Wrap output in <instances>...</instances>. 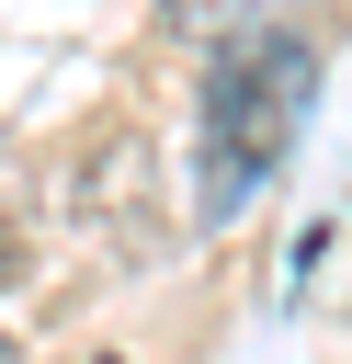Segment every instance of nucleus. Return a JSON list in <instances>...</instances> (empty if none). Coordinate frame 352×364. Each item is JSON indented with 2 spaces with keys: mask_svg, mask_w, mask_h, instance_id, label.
<instances>
[{
  "mask_svg": "<svg viewBox=\"0 0 352 364\" xmlns=\"http://www.w3.org/2000/svg\"><path fill=\"white\" fill-rule=\"evenodd\" d=\"M307 102H318V46H307L295 23H261V34L216 46L204 114H193V216H238V205L284 171Z\"/></svg>",
  "mask_w": 352,
  "mask_h": 364,
  "instance_id": "obj_1",
  "label": "nucleus"
},
{
  "mask_svg": "<svg viewBox=\"0 0 352 364\" xmlns=\"http://www.w3.org/2000/svg\"><path fill=\"white\" fill-rule=\"evenodd\" d=\"M170 23H182V34H204V46H238V34H261V23H273V0H170Z\"/></svg>",
  "mask_w": 352,
  "mask_h": 364,
  "instance_id": "obj_2",
  "label": "nucleus"
},
{
  "mask_svg": "<svg viewBox=\"0 0 352 364\" xmlns=\"http://www.w3.org/2000/svg\"><path fill=\"white\" fill-rule=\"evenodd\" d=\"M11 273H23V228L0 216V284H11Z\"/></svg>",
  "mask_w": 352,
  "mask_h": 364,
  "instance_id": "obj_3",
  "label": "nucleus"
}]
</instances>
